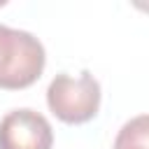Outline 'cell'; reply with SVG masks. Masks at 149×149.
Segmentation results:
<instances>
[{
	"instance_id": "1",
	"label": "cell",
	"mask_w": 149,
	"mask_h": 149,
	"mask_svg": "<svg viewBox=\"0 0 149 149\" xmlns=\"http://www.w3.org/2000/svg\"><path fill=\"white\" fill-rule=\"evenodd\" d=\"M44 63V47L33 33L0 23V88L16 91L35 84Z\"/></svg>"
},
{
	"instance_id": "2",
	"label": "cell",
	"mask_w": 149,
	"mask_h": 149,
	"mask_svg": "<svg viewBox=\"0 0 149 149\" xmlns=\"http://www.w3.org/2000/svg\"><path fill=\"white\" fill-rule=\"evenodd\" d=\"M47 105L63 123H86L100 109V84L88 70L77 77L61 72L47 88Z\"/></svg>"
},
{
	"instance_id": "3",
	"label": "cell",
	"mask_w": 149,
	"mask_h": 149,
	"mask_svg": "<svg viewBox=\"0 0 149 149\" xmlns=\"http://www.w3.org/2000/svg\"><path fill=\"white\" fill-rule=\"evenodd\" d=\"M51 123L40 112L21 107L0 119V149H51Z\"/></svg>"
},
{
	"instance_id": "4",
	"label": "cell",
	"mask_w": 149,
	"mask_h": 149,
	"mask_svg": "<svg viewBox=\"0 0 149 149\" xmlns=\"http://www.w3.org/2000/svg\"><path fill=\"white\" fill-rule=\"evenodd\" d=\"M114 149H149V114H140L126 121L116 133Z\"/></svg>"
}]
</instances>
